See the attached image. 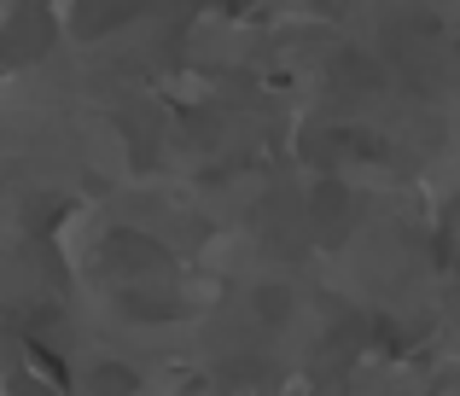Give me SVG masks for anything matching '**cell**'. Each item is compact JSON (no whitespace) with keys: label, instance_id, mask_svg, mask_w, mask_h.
I'll return each mask as SVG.
<instances>
[{"label":"cell","instance_id":"obj_1","mask_svg":"<svg viewBox=\"0 0 460 396\" xmlns=\"http://www.w3.org/2000/svg\"><path fill=\"white\" fill-rule=\"evenodd\" d=\"M100 274L111 286H123V297H146V280H169V257H164L157 239L117 227L100 245Z\"/></svg>","mask_w":460,"mask_h":396},{"label":"cell","instance_id":"obj_4","mask_svg":"<svg viewBox=\"0 0 460 396\" xmlns=\"http://www.w3.org/2000/svg\"><path fill=\"white\" fill-rule=\"evenodd\" d=\"M385 88V70H379V58H367V53H338L332 58V93H379Z\"/></svg>","mask_w":460,"mask_h":396},{"label":"cell","instance_id":"obj_5","mask_svg":"<svg viewBox=\"0 0 460 396\" xmlns=\"http://www.w3.org/2000/svg\"><path fill=\"white\" fill-rule=\"evenodd\" d=\"M88 385H93V396H135L140 391V374H135V367H123V362H100L88 374Z\"/></svg>","mask_w":460,"mask_h":396},{"label":"cell","instance_id":"obj_2","mask_svg":"<svg viewBox=\"0 0 460 396\" xmlns=\"http://www.w3.org/2000/svg\"><path fill=\"white\" fill-rule=\"evenodd\" d=\"M297 152H304V163H344L349 152H356V128H344V123H309L304 135H297Z\"/></svg>","mask_w":460,"mask_h":396},{"label":"cell","instance_id":"obj_6","mask_svg":"<svg viewBox=\"0 0 460 396\" xmlns=\"http://www.w3.org/2000/svg\"><path fill=\"white\" fill-rule=\"evenodd\" d=\"M123 18H140V6H76V30L82 35H105Z\"/></svg>","mask_w":460,"mask_h":396},{"label":"cell","instance_id":"obj_3","mask_svg":"<svg viewBox=\"0 0 460 396\" xmlns=\"http://www.w3.org/2000/svg\"><path fill=\"white\" fill-rule=\"evenodd\" d=\"M309 216H314V227H321L326 239H338L349 227V187L344 181H314V193H309Z\"/></svg>","mask_w":460,"mask_h":396},{"label":"cell","instance_id":"obj_7","mask_svg":"<svg viewBox=\"0 0 460 396\" xmlns=\"http://www.w3.org/2000/svg\"><path fill=\"white\" fill-rule=\"evenodd\" d=\"M257 321H269V327H280V321H292V292L286 286H257Z\"/></svg>","mask_w":460,"mask_h":396}]
</instances>
